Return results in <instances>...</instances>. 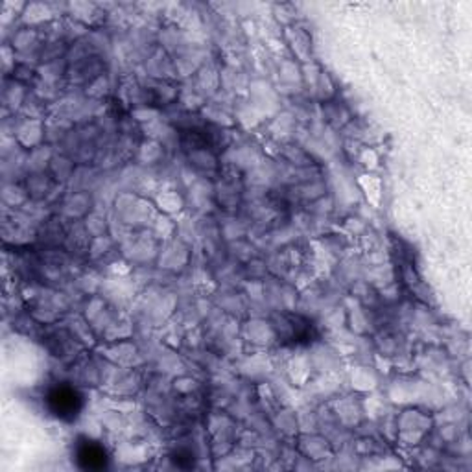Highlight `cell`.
<instances>
[{
  "mask_svg": "<svg viewBox=\"0 0 472 472\" xmlns=\"http://www.w3.org/2000/svg\"><path fill=\"white\" fill-rule=\"evenodd\" d=\"M44 404L50 415H54L63 423H72L82 415L85 400L76 388L69 384H58L52 390H48L44 397Z\"/></svg>",
  "mask_w": 472,
  "mask_h": 472,
  "instance_id": "1",
  "label": "cell"
},
{
  "mask_svg": "<svg viewBox=\"0 0 472 472\" xmlns=\"http://www.w3.org/2000/svg\"><path fill=\"white\" fill-rule=\"evenodd\" d=\"M74 459L83 470H103L110 463V456L98 441L80 438L74 447Z\"/></svg>",
  "mask_w": 472,
  "mask_h": 472,
  "instance_id": "2",
  "label": "cell"
}]
</instances>
